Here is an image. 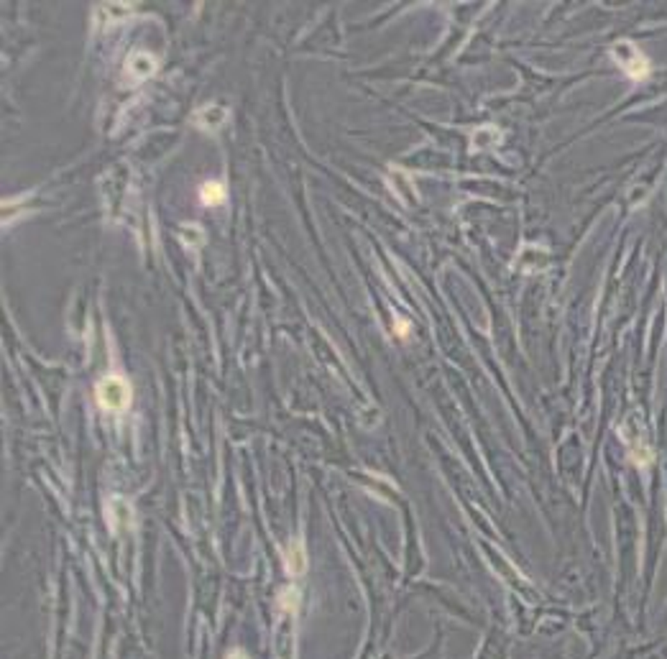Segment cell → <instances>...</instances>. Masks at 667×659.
<instances>
[{
    "label": "cell",
    "mask_w": 667,
    "mask_h": 659,
    "mask_svg": "<svg viewBox=\"0 0 667 659\" xmlns=\"http://www.w3.org/2000/svg\"><path fill=\"white\" fill-rule=\"evenodd\" d=\"M156 72V59L146 51H136L131 59H128V74L134 79H149L151 74Z\"/></svg>",
    "instance_id": "4"
},
{
    "label": "cell",
    "mask_w": 667,
    "mask_h": 659,
    "mask_svg": "<svg viewBox=\"0 0 667 659\" xmlns=\"http://www.w3.org/2000/svg\"><path fill=\"white\" fill-rule=\"evenodd\" d=\"M97 404L108 412H123L131 404V384L123 376H105L97 384Z\"/></svg>",
    "instance_id": "1"
},
{
    "label": "cell",
    "mask_w": 667,
    "mask_h": 659,
    "mask_svg": "<svg viewBox=\"0 0 667 659\" xmlns=\"http://www.w3.org/2000/svg\"><path fill=\"white\" fill-rule=\"evenodd\" d=\"M182 243L189 245V248H200V245L204 243L202 230L197 228V225H187V228H182Z\"/></svg>",
    "instance_id": "8"
},
{
    "label": "cell",
    "mask_w": 667,
    "mask_h": 659,
    "mask_svg": "<svg viewBox=\"0 0 667 659\" xmlns=\"http://www.w3.org/2000/svg\"><path fill=\"white\" fill-rule=\"evenodd\" d=\"M611 56L619 62L621 70L627 72V77L644 79L647 74H650V62H647V56H644L632 41H621V44H616Z\"/></svg>",
    "instance_id": "2"
},
{
    "label": "cell",
    "mask_w": 667,
    "mask_h": 659,
    "mask_svg": "<svg viewBox=\"0 0 667 659\" xmlns=\"http://www.w3.org/2000/svg\"><path fill=\"white\" fill-rule=\"evenodd\" d=\"M284 565H287V570H289L291 575H302L307 570V552L299 539H294L289 547H287V560H284Z\"/></svg>",
    "instance_id": "5"
},
{
    "label": "cell",
    "mask_w": 667,
    "mask_h": 659,
    "mask_svg": "<svg viewBox=\"0 0 667 659\" xmlns=\"http://www.w3.org/2000/svg\"><path fill=\"white\" fill-rule=\"evenodd\" d=\"M195 123L200 128H204V131L215 133V131H220V128L228 123V108H223V105H218V102H212V105H207V108L197 110Z\"/></svg>",
    "instance_id": "3"
},
{
    "label": "cell",
    "mask_w": 667,
    "mask_h": 659,
    "mask_svg": "<svg viewBox=\"0 0 667 659\" xmlns=\"http://www.w3.org/2000/svg\"><path fill=\"white\" fill-rule=\"evenodd\" d=\"M200 200H202L204 204H220L225 200V187H223L220 181H207V184H202V189H200Z\"/></svg>",
    "instance_id": "7"
},
{
    "label": "cell",
    "mask_w": 667,
    "mask_h": 659,
    "mask_svg": "<svg viewBox=\"0 0 667 659\" xmlns=\"http://www.w3.org/2000/svg\"><path fill=\"white\" fill-rule=\"evenodd\" d=\"M499 141H501V136H499V131H496V128H491V126L479 128V131L473 133V149H479V151L494 149Z\"/></svg>",
    "instance_id": "6"
}]
</instances>
